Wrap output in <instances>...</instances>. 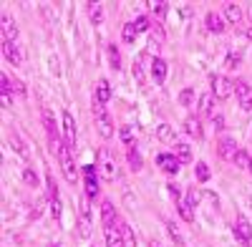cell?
<instances>
[{
  "label": "cell",
  "mask_w": 252,
  "mask_h": 247,
  "mask_svg": "<svg viewBox=\"0 0 252 247\" xmlns=\"http://www.w3.org/2000/svg\"><path fill=\"white\" fill-rule=\"evenodd\" d=\"M94 114H96V129H98V134L103 139H111L114 136V121H111L109 111L103 109V104L96 101V98H94Z\"/></svg>",
  "instance_id": "6da1fadb"
},
{
  "label": "cell",
  "mask_w": 252,
  "mask_h": 247,
  "mask_svg": "<svg viewBox=\"0 0 252 247\" xmlns=\"http://www.w3.org/2000/svg\"><path fill=\"white\" fill-rule=\"evenodd\" d=\"M116 174H119V169H116L114 156H111L106 149H101V152H98V177L106 179V182H114Z\"/></svg>",
  "instance_id": "7a4b0ae2"
},
{
  "label": "cell",
  "mask_w": 252,
  "mask_h": 247,
  "mask_svg": "<svg viewBox=\"0 0 252 247\" xmlns=\"http://www.w3.org/2000/svg\"><path fill=\"white\" fill-rule=\"evenodd\" d=\"M232 93H235V81H229L227 76H212V96L229 98Z\"/></svg>",
  "instance_id": "3957f363"
},
{
  "label": "cell",
  "mask_w": 252,
  "mask_h": 247,
  "mask_svg": "<svg viewBox=\"0 0 252 247\" xmlns=\"http://www.w3.org/2000/svg\"><path fill=\"white\" fill-rule=\"evenodd\" d=\"M157 167L161 169V172H166V174H179V167H182V161L174 156V154H159L157 156Z\"/></svg>",
  "instance_id": "277c9868"
},
{
  "label": "cell",
  "mask_w": 252,
  "mask_h": 247,
  "mask_svg": "<svg viewBox=\"0 0 252 247\" xmlns=\"http://www.w3.org/2000/svg\"><path fill=\"white\" fill-rule=\"evenodd\" d=\"M83 177H86V197H96L98 194V167L94 164H86L83 167Z\"/></svg>",
  "instance_id": "5b68a950"
},
{
  "label": "cell",
  "mask_w": 252,
  "mask_h": 247,
  "mask_svg": "<svg viewBox=\"0 0 252 247\" xmlns=\"http://www.w3.org/2000/svg\"><path fill=\"white\" fill-rule=\"evenodd\" d=\"M235 93H237V101L245 111H252V89L245 84V81H237L235 84Z\"/></svg>",
  "instance_id": "8992f818"
},
{
  "label": "cell",
  "mask_w": 252,
  "mask_h": 247,
  "mask_svg": "<svg viewBox=\"0 0 252 247\" xmlns=\"http://www.w3.org/2000/svg\"><path fill=\"white\" fill-rule=\"evenodd\" d=\"M235 237H237L242 245H250V242H252V224H250L245 217H237V219H235Z\"/></svg>",
  "instance_id": "52a82bcc"
},
{
  "label": "cell",
  "mask_w": 252,
  "mask_h": 247,
  "mask_svg": "<svg viewBox=\"0 0 252 247\" xmlns=\"http://www.w3.org/2000/svg\"><path fill=\"white\" fill-rule=\"evenodd\" d=\"M220 156L222 159H227V161H235V156H237V152H240V147H237V141L235 139H229V136H224L222 141H220Z\"/></svg>",
  "instance_id": "ba28073f"
},
{
  "label": "cell",
  "mask_w": 252,
  "mask_h": 247,
  "mask_svg": "<svg viewBox=\"0 0 252 247\" xmlns=\"http://www.w3.org/2000/svg\"><path fill=\"white\" fill-rule=\"evenodd\" d=\"M106 232V247H124V232H121V224H111V227H103Z\"/></svg>",
  "instance_id": "9c48e42d"
},
{
  "label": "cell",
  "mask_w": 252,
  "mask_h": 247,
  "mask_svg": "<svg viewBox=\"0 0 252 247\" xmlns=\"http://www.w3.org/2000/svg\"><path fill=\"white\" fill-rule=\"evenodd\" d=\"M63 136H66V147H76V121L68 111L63 114Z\"/></svg>",
  "instance_id": "30bf717a"
},
{
  "label": "cell",
  "mask_w": 252,
  "mask_h": 247,
  "mask_svg": "<svg viewBox=\"0 0 252 247\" xmlns=\"http://www.w3.org/2000/svg\"><path fill=\"white\" fill-rule=\"evenodd\" d=\"M3 56L10 61L13 66H20V61H23V53H20L18 43H10V40H3Z\"/></svg>",
  "instance_id": "8fae6325"
},
{
  "label": "cell",
  "mask_w": 252,
  "mask_h": 247,
  "mask_svg": "<svg viewBox=\"0 0 252 247\" xmlns=\"http://www.w3.org/2000/svg\"><path fill=\"white\" fill-rule=\"evenodd\" d=\"M224 18H227V23H232V26H240L242 23V10L237 3H224Z\"/></svg>",
  "instance_id": "7c38bea8"
},
{
  "label": "cell",
  "mask_w": 252,
  "mask_h": 247,
  "mask_svg": "<svg viewBox=\"0 0 252 247\" xmlns=\"http://www.w3.org/2000/svg\"><path fill=\"white\" fill-rule=\"evenodd\" d=\"M204 23H207V31H209V33H224V20H222V15H217V13H207Z\"/></svg>",
  "instance_id": "4fadbf2b"
},
{
  "label": "cell",
  "mask_w": 252,
  "mask_h": 247,
  "mask_svg": "<svg viewBox=\"0 0 252 247\" xmlns=\"http://www.w3.org/2000/svg\"><path fill=\"white\" fill-rule=\"evenodd\" d=\"M184 131L192 136V139H202V121L197 116H187L184 121Z\"/></svg>",
  "instance_id": "5bb4252c"
},
{
  "label": "cell",
  "mask_w": 252,
  "mask_h": 247,
  "mask_svg": "<svg viewBox=\"0 0 252 247\" xmlns=\"http://www.w3.org/2000/svg\"><path fill=\"white\" fill-rule=\"evenodd\" d=\"M152 76L157 84H164L166 81V61L164 58H154L152 61Z\"/></svg>",
  "instance_id": "9a60e30c"
},
{
  "label": "cell",
  "mask_w": 252,
  "mask_h": 247,
  "mask_svg": "<svg viewBox=\"0 0 252 247\" xmlns=\"http://www.w3.org/2000/svg\"><path fill=\"white\" fill-rule=\"evenodd\" d=\"M15 38H18V28L13 23V18L5 13L3 15V40H10V43H15Z\"/></svg>",
  "instance_id": "2e32d148"
},
{
  "label": "cell",
  "mask_w": 252,
  "mask_h": 247,
  "mask_svg": "<svg viewBox=\"0 0 252 247\" xmlns=\"http://www.w3.org/2000/svg\"><path fill=\"white\" fill-rule=\"evenodd\" d=\"M199 114L202 116H215V96L212 93L199 96Z\"/></svg>",
  "instance_id": "e0dca14e"
},
{
  "label": "cell",
  "mask_w": 252,
  "mask_h": 247,
  "mask_svg": "<svg viewBox=\"0 0 252 247\" xmlns=\"http://www.w3.org/2000/svg\"><path fill=\"white\" fill-rule=\"evenodd\" d=\"M96 101H101V104H106V101L111 98V86H109V81H98L96 84V96H94Z\"/></svg>",
  "instance_id": "ac0fdd59"
},
{
  "label": "cell",
  "mask_w": 252,
  "mask_h": 247,
  "mask_svg": "<svg viewBox=\"0 0 252 247\" xmlns=\"http://www.w3.org/2000/svg\"><path fill=\"white\" fill-rule=\"evenodd\" d=\"M157 139L169 144V141H174V139H177V131L169 126V124H159V126H157Z\"/></svg>",
  "instance_id": "d6986e66"
},
{
  "label": "cell",
  "mask_w": 252,
  "mask_h": 247,
  "mask_svg": "<svg viewBox=\"0 0 252 247\" xmlns=\"http://www.w3.org/2000/svg\"><path fill=\"white\" fill-rule=\"evenodd\" d=\"M161 43H164V31L159 28L152 38H149V53H154V58H159V51H161Z\"/></svg>",
  "instance_id": "ffe728a7"
},
{
  "label": "cell",
  "mask_w": 252,
  "mask_h": 247,
  "mask_svg": "<svg viewBox=\"0 0 252 247\" xmlns=\"http://www.w3.org/2000/svg\"><path fill=\"white\" fill-rule=\"evenodd\" d=\"M89 18L94 26H101L103 23V5L101 3H89Z\"/></svg>",
  "instance_id": "44dd1931"
},
{
  "label": "cell",
  "mask_w": 252,
  "mask_h": 247,
  "mask_svg": "<svg viewBox=\"0 0 252 247\" xmlns=\"http://www.w3.org/2000/svg\"><path fill=\"white\" fill-rule=\"evenodd\" d=\"M101 219H103V227H111V224L116 222L114 219V204L111 202H103L101 204Z\"/></svg>",
  "instance_id": "7402d4cb"
},
{
  "label": "cell",
  "mask_w": 252,
  "mask_h": 247,
  "mask_svg": "<svg viewBox=\"0 0 252 247\" xmlns=\"http://www.w3.org/2000/svg\"><path fill=\"white\" fill-rule=\"evenodd\" d=\"M40 119H43V126H46L48 136H58V134H56V119H53V111H51V109H43Z\"/></svg>",
  "instance_id": "603a6c76"
},
{
  "label": "cell",
  "mask_w": 252,
  "mask_h": 247,
  "mask_svg": "<svg viewBox=\"0 0 252 247\" xmlns=\"http://www.w3.org/2000/svg\"><path fill=\"white\" fill-rule=\"evenodd\" d=\"M174 156L182 161V164H187V161H192V147L189 144H177V149H174Z\"/></svg>",
  "instance_id": "cb8c5ba5"
},
{
  "label": "cell",
  "mask_w": 252,
  "mask_h": 247,
  "mask_svg": "<svg viewBox=\"0 0 252 247\" xmlns=\"http://www.w3.org/2000/svg\"><path fill=\"white\" fill-rule=\"evenodd\" d=\"M10 147L15 149V154L20 156V159H28L31 154H28V149H26V144L20 141V136L18 134H10Z\"/></svg>",
  "instance_id": "d4e9b609"
},
{
  "label": "cell",
  "mask_w": 252,
  "mask_h": 247,
  "mask_svg": "<svg viewBox=\"0 0 252 247\" xmlns=\"http://www.w3.org/2000/svg\"><path fill=\"white\" fill-rule=\"evenodd\" d=\"M146 5H149V10H152L157 18H164V15H166V8H169V3H164V0H157V3H154V0H149Z\"/></svg>",
  "instance_id": "484cf974"
},
{
  "label": "cell",
  "mask_w": 252,
  "mask_h": 247,
  "mask_svg": "<svg viewBox=\"0 0 252 247\" xmlns=\"http://www.w3.org/2000/svg\"><path fill=\"white\" fill-rule=\"evenodd\" d=\"M119 136H121V141L126 144V147H134V126H121L119 129Z\"/></svg>",
  "instance_id": "4316f807"
},
{
  "label": "cell",
  "mask_w": 252,
  "mask_h": 247,
  "mask_svg": "<svg viewBox=\"0 0 252 247\" xmlns=\"http://www.w3.org/2000/svg\"><path fill=\"white\" fill-rule=\"evenodd\" d=\"M194 177H197V182H209V177H212V172H209V167H207L204 161H197Z\"/></svg>",
  "instance_id": "83f0119b"
},
{
  "label": "cell",
  "mask_w": 252,
  "mask_h": 247,
  "mask_svg": "<svg viewBox=\"0 0 252 247\" xmlns=\"http://www.w3.org/2000/svg\"><path fill=\"white\" fill-rule=\"evenodd\" d=\"M78 230H81V237H83V240H89V237H91V215H81Z\"/></svg>",
  "instance_id": "f1b7e54d"
},
{
  "label": "cell",
  "mask_w": 252,
  "mask_h": 247,
  "mask_svg": "<svg viewBox=\"0 0 252 247\" xmlns=\"http://www.w3.org/2000/svg\"><path fill=\"white\" fill-rule=\"evenodd\" d=\"M166 232H169V237L179 245V247H184V237H182V232H179V227L174 222H166Z\"/></svg>",
  "instance_id": "f546056e"
},
{
  "label": "cell",
  "mask_w": 252,
  "mask_h": 247,
  "mask_svg": "<svg viewBox=\"0 0 252 247\" xmlns=\"http://www.w3.org/2000/svg\"><path fill=\"white\" fill-rule=\"evenodd\" d=\"M177 210H179V215H182L184 222H192V219H194V210L189 207L187 202H177Z\"/></svg>",
  "instance_id": "4dcf8cb0"
},
{
  "label": "cell",
  "mask_w": 252,
  "mask_h": 247,
  "mask_svg": "<svg viewBox=\"0 0 252 247\" xmlns=\"http://www.w3.org/2000/svg\"><path fill=\"white\" fill-rule=\"evenodd\" d=\"M129 164H131V169H136V172L144 167V159H141V154L136 152V147L129 149Z\"/></svg>",
  "instance_id": "1f68e13d"
},
{
  "label": "cell",
  "mask_w": 252,
  "mask_h": 247,
  "mask_svg": "<svg viewBox=\"0 0 252 247\" xmlns=\"http://www.w3.org/2000/svg\"><path fill=\"white\" fill-rule=\"evenodd\" d=\"M240 61H242V51L240 48H229V56H227V68H235L237 63H240Z\"/></svg>",
  "instance_id": "d6a6232c"
},
{
  "label": "cell",
  "mask_w": 252,
  "mask_h": 247,
  "mask_svg": "<svg viewBox=\"0 0 252 247\" xmlns=\"http://www.w3.org/2000/svg\"><path fill=\"white\" fill-rule=\"evenodd\" d=\"M121 38H124V43H134V40H136V28H134V23H126V26H124Z\"/></svg>",
  "instance_id": "836d02e7"
},
{
  "label": "cell",
  "mask_w": 252,
  "mask_h": 247,
  "mask_svg": "<svg viewBox=\"0 0 252 247\" xmlns=\"http://www.w3.org/2000/svg\"><path fill=\"white\" fill-rule=\"evenodd\" d=\"M250 161H252V156H250L245 149H240V152H237V156H235V164H237L240 169H250Z\"/></svg>",
  "instance_id": "e575fe53"
},
{
  "label": "cell",
  "mask_w": 252,
  "mask_h": 247,
  "mask_svg": "<svg viewBox=\"0 0 252 247\" xmlns=\"http://www.w3.org/2000/svg\"><path fill=\"white\" fill-rule=\"evenodd\" d=\"M20 174H23V182L28 184V187H38V174H35L31 167H26V169L20 172Z\"/></svg>",
  "instance_id": "d590c367"
},
{
  "label": "cell",
  "mask_w": 252,
  "mask_h": 247,
  "mask_svg": "<svg viewBox=\"0 0 252 247\" xmlns=\"http://www.w3.org/2000/svg\"><path fill=\"white\" fill-rule=\"evenodd\" d=\"M109 61H111V68H121V56L116 46H109Z\"/></svg>",
  "instance_id": "8d00e7d4"
},
{
  "label": "cell",
  "mask_w": 252,
  "mask_h": 247,
  "mask_svg": "<svg viewBox=\"0 0 252 247\" xmlns=\"http://www.w3.org/2000/svg\"><path fill=\"white\" fill-rule=\"evenodd\" d=\"M61 215H63V210H61V199H58V197H51V217L58 222Z\"/></svg>",
  "instance_id": "74e56055"
},
{
  "label": "cell",
  "mask_w": 252,
  "mask_h": 247,
  "mask_svg": "<svg viewBox=\"0 0 252 247\" xmlns=\"http://www.w3.org/2000/svg\"><path fill=\"white\" fill-rule=\"evenodd\" d=\"M192 101H194V91H192V89H184V91L179 93V104H182V106H192Z\"/></svg>",
  "instance_id": "f35d334b"
},
{
  "label": "cell",
  "mask_w": 252,
  "mask_h": 247,
  "mask_svg": "<svg viewBox=\"0 0 252 247\" xmlns=\"http://www.w3.org/2000/svg\"><path fill=\"white\" fill-rule=\"evenodd\" d=\"M131 73H134V81H136V84L139 86H144V68H141V63H139V61H134V68H131Z\"/></svg>",
  "instance_id": "ab89813d"
},
{
  "label": "cell",
  "mask_w": 252,
  "mask_h": 247,
  "mask_svg": "<svg viewBox=\"0 0 252 247\" xmlns=\"http://www.w3.org/2000/svg\"><path fill=\"white\" fill-rule=\"evenodd\" d=\"M199 202H202V194H199L197 189H189V194H187V204H189V207L194 210V207H197Z\"/></svg>",
  "instance_id": "60d3db41"
},
{
  "label": "cell",
  "mask_w": 252,
  "mask_h": 247,
  "mask_svg": "<svg viewBox=\"0 0 252 247\" xmlns=\"http://www.w3.org/2000/svg\"><path fill=\"white\" fill-rule=\"evenodd\" d=\"M0 86H3V89H0V91H3V96H10V91H13V81L3 73V76H0Z\"/></svg>",
  "instance_id": "b9f144b4"
},
{
  "label": "cell",
  "mask_w": 252,
  "mask_h": 247,
  "mask_svg": "<svg viewBox=\"0 0 252 247\" xmlns=\"http://www.w3.org/2000/svg\"><path fill=\"white\" fill-rule=\"evenodd\" d=\"M121 232H124V240L129 242V245H136V240H134V235H131V227L126 222H121Z\"/></svg>",
  "instance_id": "7bdbcfd3"
},
{
  "label": "cell",
  "mask_w": 252,
  "mask_h": 247,
  "mask_svg": "<svg viewBox=\"0 0 252 247\" xmlns=\"http://www.w3.org/2000/svg\"><path fill=\"white\" fill-rule=\"evenodd\" d=\"M134 28H136V33H144L146 28H149V20H146L144 15H139V18L134 20Z\"/></svg>",
  "instance_id": "ee69618b"
},
{
  "label": "cell",
  "mask_w": 252,
  "mask_h": 247,
  "mask_svg": "<svg viewBox=\"0 0 252 247\" xmlns=\"http://www.w3.org/2000/svg\"><path fill=\"white\" fill-rule=\"evenodd\" d=\"M48 63H51V73L53 76H61V61H58V56H51Z\"/></svg>",
  "instance_id": "f6af8a7d"
},
{
  "label": "cell",
  "mask_w": 252,
  "mask_h": 247,
  "mask_svg": "<svg viewBox=\"0 0 252 247\" xmlns=\"http://www.w3.org/2000/svg\"><path fill=\"white\" fill-rule=\"evenodd\" d=\"M166 189H169V194H172V199H174V202H182V189L177 187V184H169Z\"/></svg>",
  "instance_id": "bcb514c9"
},
{
  "label": "cell",
  "mask_w": 252,
  "mask_h": 247,
  "mask_svg": "<svg viewBox=\"0 0 252 247\" xmlns=\"http://www.w3.org/2000/svg\"><path fill=\"white\" fill-rule=\"evenodd\" d=\"M212 124H215V129H217V131H222V129H224V119H222V116H217V114L212 116Z\"/></svg>",
  "instance_id": "7dc6e473"
},
{
  "label": "cell",
  "mask_w": 252,
  "mask_h": 247,
  "mask_svg": "<svg viewBox=\"0 0 252 247\" xmlns=\"http://www.w3.org/2000/svg\"><path fill=\"white\" fill-rule=\"evenodd\" d=\"M13 91H18V96H26V89H23L20 81H13Z\"/></svg>",
  "instance_id": "c3c4849f"
},
{
  "label": "cell",
  "mask_w": 252,
  "mask_h": 247,
  "mask_svg": "<svg viewBox=\"0 0 252 247\" xmlns=\"http://www.w3.org/2000/svg\"><path fill=\"white\" fill-rule=\"evenodd\" d=\"M149 247H161V245H159V242H154V240H152V242H149Z\"/></svg>",
  "instance_id": "681fc988"
},
{
  "label": "cell",
  "mask_w": 252,
  "mask_h": 247,
  "mask_svg": "<svg viewBox=\"0 0 252 247\" xmlns=\"http://www.w3.org/2000/svg\"><path fill=\"white\" fill-rule=\"evenodd\" d=\"M247 172H250V174H252V161H250V169H247Z\"/></svg>",
  "instance_id": "f907efd6"
},
{
  "label": "cell",
  "mask_w": 252,
  "mask_h": 247,
  "mask_svg": "<svg viewBox=\"0 0 252 247\" xmlns=\"http://www.w3.org/2000/svg\"><path fill=\"white\" fill-rule=\"evenodd\" d=\"M48 247H61V245H58V242H56V245H48Z\"/></svg>",
  "instance_id": "816d5d0a"
}]
</instances>
